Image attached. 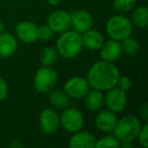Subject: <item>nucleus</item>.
I'll use <instances>...</instances> for the list:
<instances>
[{"mask_svg": "<svg viewBox=\"0 0 148 148\" xmlns=\"http://www.w3.org/2000/svg\"><path fill=\"white\" fill-rule=\"evenodd\" d=\"M47 25L56 34H62L71 29L70 13L63 9L54 10L48 15Z\"/></svg>", "mask_w": 148, "mask_h": 148, "instance_id": "obj_8", "label": "nucleus"}, {"mask_svg": "<svg viewBox=\"0 0 148 148\" xmlns=\"http://www.w3.org/2000/svg\"><path fill=\"white\" fill-rule=\"evenodd\" d=\"M54 34L55 33L47 25L38 27V40H40V41H43V42L50 41V40L53 39Z\"/></svg>", "mask_w": 148, "mask_h": 148, "instance_id": "obj_25", "label": "nucleus"}, {"mask_svg": "<svg viewBox=\"0 0 148 148\" xmlns=\"http://www.w3.org/2000/svg\"><path fill=\"white\" fill-rule=\"evenodd\" d=\"M58 54L56 48L47 47L43 50L41 54V62L43 66H52L58 59Z\"/></svg>", "mask_w": 148, "mask_h": 148, "instance_id": "obj_21", "label": "nucleus"}, {"mask_svg": "<svg viewBox=\"0 0 148 148\" xmlns=\"http://www.w3.org/2000/svg\"><path fill=\"white\" fill-rule=\"evenodd\" d=\"M8 93V84L6 80L0 77V101H3L7 97Z\"/></svg>", "mask_w": 148, "mask_h": 148, "instance_id": "obj_28", "label": "nucleus"}, {"mask_svg": "<svg viewBox=\"0 0 148 148\" xmlns=\"http://www.w3.org/2000/svg\"><path fill=\"white\" fill-rule=\"evenodd\" d=\"M120 145H121V143H120L119 140L116 137H113V136H103L101 139L95 141V148H120Z\"/></svg>", "mask_w": 148, "mask_h": 148, "instance_id": "obj_24", "label": "nucleus"}, {"mask_svg": "<svg viewBox=\"0 0 148 148\" xmlns=\"http://www.w3.org/2000/svg\"><path fill=\"white\" fill-rule=\"evenodd\" d=\"M141 126L136 116L128 115L118 120L113 132L120 143H132L137 138Z\"/></svg>", "mask_w": 148, "mask_h": 148, "instance_id": "obj_3", "label": "nucleus"}, {"mask_svg": "<svg viewBox=\"0 0 148 148\" xmlns=\"http://www.w3.org/2000/svg\"><path fill=\"white\" fill-rule=\"evenodd\" d=\"M48 2L51 5H54V6H58L59 4H61L63 2V0H48Z\"/></svg>", "mask_w": 148, "mask_h": 148, "instance_id": "obj_31", "label": "nucleus"}, {"mask_svg": "<svg viewBox=\"0 0 148 148\" xmlns=\"http://www.w3.org/2000/svg\"><path fill=\"white\" fill-rule=\"evenodd\" d=\"M49 101L51 106L55 110H64L68 107L70 103V97L66 95L64 90L60 89H53L50 91Z\"/></svg>", "mask_w": 148, "mask_h": 148, "instance_id": "obj_19", "label": "nucleus"}, {"mask_svg": "<svg viewBox=\"0 0 148 148\" xmlns=\"http://www.w3.org/2000/svg\"><path fill=\"white\" fill-rule=\"evenodd\" d=\"M136 139H138L139 144L144 148L148 147V125L144 124L140 128V131L138 133V136Z\"/></svg>", "mask_w": 148, "mask_h": 148, "instance_id": "obj_26", "label": "nucleus"}, {"mask_svg": "<svg viewBox=\"0 0 148 148\" xmlns=\"http://www.w3.org/2000/svg\"><path fill=\"white\" fill-rule=\"evenodd\" d=\"M116 86L124 91H128L132 87V80L128 76H119Z\"/></svg>", "mask_w": 148, "mask_h": 148, "instance_id": "obj_27", "label": "nucleus"}, {"mask_svg": "<svg viewBox=\"0 0 148 148\" xmlns=\"http://www.w3.org/2000/svg\"><path fill=\"white\" fill-rule=\"evenodd\" d=\"M83 47L90 51H99L105 42L103 34L97 29H88L82 34Z\"/></svg>", "mask_w": 148, "mask_h": 148, "instance_id": "obj_17", "label": "nucleus"}, {"mask_svg": "<svg viewBox=\"0 0 148 148\" xmlns=\"http://www.w3.org/2000/svg\"><path fill=\"white\" fill-rule=\"evenodd\" d=\"M71 16V27L74 31L82 35L93 27V16L89 11L84 9H78L70 13Z\"/></svg>", "mask_w": 148, "mask_h": 148, "instance_id": "obj_11", "label": "nucleus"}, {"mask_svg": "<svg viewBox=\"0 0 148 148\" xmlns=\"http://www.w3.org/2000/svg\"><path fill=\"white\" fill-rule=\"evenodd\" d=\"M117 121L118 119L116 113L110 110H106V111H101L95 117V126L97 129L105 133H112L115 129Z\"/></svg>", "mask_w": 148, "mask_h": 148, "instance_id": "obj_14", "label": "nucleus"}, {"mask_svg": "<svg viewBox=\"0 0 148 148\" xmlns=\"http://www.w3.org/2000/svg\"><path fill=\"white\" fill-rule=\"evenodd\" d=\"M17 50V40L8 33L0 34V59L12 56Z\"/></svg>", "mask_w": 148, "mask_h": 148, "instance_id": "obj_16", "label": "nucleus"}, {"mask_svg": "<svg viewBox=\"0 0 148 148\" xmlns=\"http://www.w3.org/2000/svg\"><path fill=\"white\" fill-rule=\"evenodd\" d=\"M39 125L42 133L45 135H53L57 132L60 125V119L55 109L47 108L40 114Z\"/></svg>", "mask_w": 148, "mask_h": 148, "instance_id": "obj_9", "label": "nucleus"}, {"mask_svg": "<svg viewBox=\"0 0 148 148\" xmlns=\"http://www.w3.org/2000/svg\"><path fill=\"white\" fill-rule=\"evenodd\" d=\"M15 35L19 41L32 44L38 41V25L33 21H21L15 27Z\"/></svg>", "mask_w": 148, "mask_h": 148, "instance_id": "obj_12", "label": "nucleus"}, {"mask_svg": "<svg viewBox=\"0 0 148 148\" xmlns=\"http://www.w3.org/2000/svg\"><path fill=\"white\" fill-rule=\"evenodd\" d=\"M106 32L112 40L122 42L133 33L132 21L122 13L113 15L106 23Z\"/></svg>", "mask_w": 148, "mask_h": 148, "instance_id": "obj_4", "label": "nucleus"}, {"mask_svg": "<svg viewBox=\"0 0 148 148\" xmlns=\"http://www.w3.org/2000/svg\"><path fill=\"white\" fill-rule=\"evenodd\" d=\"M10 146H11V147H13V148L23 147V143L21 141V140H17V139H15V140H13V141L10 143Z\"/></svg>", "mask_w": 148, "mask_h": 148, "instance_id": "obj_30", "label": "nucleus"}, {"mask_svg": "<svg viewBox=\"0 0 148 148\" xmlns=\"http://www.w3.org/2000/svg\"><path fill=\"white\" fill-rule=\"evenodd\" d=\"M83 49L82 35L74 29H68L60 34L56 43L58 54L66 59L76 57Z\"/></svg>", "mask_w": 148, "mask_h": 148, "instance_id": "obj_2", "label": "nucleus"}, {"mask_svg": "<svg viewBox=\"0 0 148 148\" xmlns=\"http://www.w3.org/2000/svg\"><path fill=\"white\" fill-rule=\"evenodd\" d=\"M3 31H4V25H3L2 21H0V34L3 33Z\"/></svg>", "mask_w": 148, "mask_h": 148, "instance_id": "obj_32", "label": "nucleus"}, {"mask_svg": "<svg viewBox=\"0 0 148 148\" xmlns=\"http://www.w3.org/2000/svg\"><path fill=\"white\" fill-rule=\"evenodd\" d=\"M95 137L86 131H77L72 134L69 140V146L71 148H95Z\"/></svg>", "mask_w": 148, "mask_h": 148, "instance_id": "obj_15", "label": "nucleus"}, {"mask_svg": "<svg viewBox=\"0 0 148 148\" xmlns=\"http://www.w3.org/2000/svg\"><path fill=\"white\" fill-rule=\"evenodd\" d=\"M120 71L112 62L99 61L90 66L87 72V81L92 88L107 91L117 85Z\"/></svg>", "mask_w": 148, "mask_h": 148, "instance_id": "obj_1", "label": "nucleus"}, {"mask_svg": "<svg viewBox=\"0 0 148 148\" xmlns=\"http://www.w3.org/2000/svg\"><path fill=\"white\" fill-rule=\"evenodd\" d=\"M83 99H84V103L86 109L91 112L99 111L105 103V97H103V92L95 88L92 90L89 89L88 92L85 95Z\"/></svg>", "mask_w": 148, "mask_h": 148, "instance_id": "obj_18", "label": "nucleus"}, {"mask_svg": "<svg viewBox=\"0 0 148 148\" xmlns=\"http://www.w3.org/2000/svg\"><path fill=\"white\" fill-rule=\"evenodd\" d=\"M99 51L101 58L103 61L112 62V63L119 60L121 58L122 54H123L121 42L112 39L103 42V44L101 45V49Z\"/></svg>", "mask_w": 148, "mask_h": 148, "instance_id": "obj_13", "label": "nucleus"}, {"mask_svg": "<svg viewBox=\"0 0 148 148\" xmlns=\"http://www.w3.org/2000/svg\"><path fill=\"white\" fill-rule=\"evenodd\" d=\"M132 23L138 29H146L148 25V8L146 6H140L134 10L132 15Z\"/></svg>", "mask_w": 148, "mask_h": 148, "instance_id": "obj_20", "label": "nucleus"}, {"mask_svg": "<svg viewBox=\"0 0 148 148\" xmlns=\"http://www.w3.org/2000/svg\"><path fill=\"white\" fill-rule=\"evenodd\" d=\"M62 111V114L59 116L60 125L66 132L73 134L82 129L84 118L79 110L75 108H66Z\"/></svg>", "mask_w": 148, "mask_h": 148, "instance_id": "obj_6", "label": "nucleus"}, {"mask_svg": "<svg viewBox=\"0 0 148 148\" xmlns=\"http://www.w3.org/2000/svg\"><path fill=\"white\" fill-rule=\"evenodd\" d=\"M58 81V74L51 66H43L36 72L34 78L35 88L41 93H48L55 88Z\"/></svg>", "mask_w": 148, "mask_h": 148, "instance_id": "obj_5", "label": "nucleus"}, {"mask_svg": "<svg viewBox=\"0 0 148 148\" xmlns=\"http://www.w3.org/2000/svg\"><path fill=\"white\" fill-rule=\"evenodd\" d=\"M139 112H140V116H141L145 121H147L148 120V105L147 103H143V105L140 107Z\"/></svg>", "mask_w": 148, "mask_h": 148, "instance_id": "obj_29", "label": "nucleus"}, {"mask_svg": "<svg viewBox=\"0 0 148 148\" xmlns=\"http://www.w3.org/2000/svg\"><path fill=\"white\" fill-rule=\"evenodd\" d=\"M137 0H113V7L119 13H127L133 10Z\"/></svg>", "mask_w": 148, "mask_h": 148, "instance_id": "obj_23", "label": "nucleus"}, {"mask_svg": "<svg viewBox=\"0 0 148 148\" xmlns=\"http://www.w3.org/2000/svg\"><path fill=\"white\" fill-rule=\"evenodd\" d=\"M105 97V103L108 110L114 113H121L127 106V95L126 91L115 86L107 90Z\"/></svg>", "mask_w": 148, "mask_h": 148, "instance_id": "obj_10", "label": "nucleus"}, {"mask_svg": "<svg viewBox=\"0 0 148 148\" xmlns=\"http://www.w3.org/2000/svg\"><path fill=\"white\" fill-rule=\"evenodd\" d=\"M89 89H90V85H89L87 79L80 76H74L66 81L63 90L69 97L81 99L85 97Z\"/></svg>", "mask_w": 148, "mask_h": 148, "instance_id": "obj_7", "label": "nucleus"}, {"mask_svg": "<svg viewBox=\"0 0 148 148\" xmlns=\"http://www.w3.org/2000/svg\"><path fill=\"white\" fill-rule=\"evenodd\" d=\"M122 44V50L125 54L129 56H134L139 52V43L136 39L132 38L131 36L128 37L127 39L123 40L121 42Z\"/></svg>", "mask_w": 148, "mask_h": 148, "instance_id": "obj_22", "label": "nucleus"}]
</instances>
